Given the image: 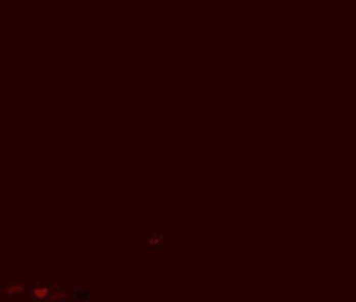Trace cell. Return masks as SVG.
<instances>
[{
    "label": "cell",
    "mask_w": 356,
    "mask_h": 302,
    "mask_svg": "<svg viewBox=\"0 0 356 302\" xmlns=\"http://www.w3.org/2000/svg\"><path fill=\"white\" fill-rule=\"evenodd\" d=\"M148 247L151 248L153 252H158V250L164 248V226H162V222H158V221L149 222Z\"/></svg>",
    "instance_id": "1"
},
{
    "label": "cell",
    "mask_w": 356,
    "mask_h": 302,
    "mask_svg": "<svg viewBox=\"0 0 356 302\" xmlns=\"http://www.w3.org/2000/svg\"><path fill=\"white\" fill-rule=\"evenodd\" d=\"M50 287L53 283L49 282H35L30 287H27V293L30 297V300H37V302H47L50 293Z\"/></svg>",
    "instance_id": "2"
},
{
    "label": "cell",
    "mask_w": 356,
    "mask_h": 302,
    "mask_svg": "<svg viewBox=\"0 0 356 302\" xmlns=\"http://www.w3.org/2000/svg\"><path fill=\"white\" fill-rule=\"evenodd\" d=\"M71 288H73V285H71V283L54 282L53 287H50V293H49V299H47V302H63V300L70 299Z\"/></svg>",
    "instance_id": "3"
},
{
    "label": "cell",
    "mask_w": 356,
    "mask_h": 302,
    "mask_svg": "<svg viewBox=\"0 0 356 302\" xmlns=\"http://www.w3.org/2000/svg\"><path fill=\"white\" fill-rule=\"evenodd\" d=\"M0 292L9 297H21L27 293V285L23 282H18V280H12V282H6L0 285Z\"/></svg>",
    "instance_id": "4"
},
{
    "label": "cell",
    "mask_w": 356,
    "mask_h": 302,
    "mask_svg": "<svg viewBox=\"0 0 356 302\" xmlns=\"http://www.w3.org/2000/svg\"><path fill=\"white\" fill-rule=\"evenodd\" d=\"M71 300L73 302H89L91 300V288L87 285H75L71 288Z\"/></svg>",
    "instance_id": "5"
},
{
    "label": "cell",
    "mask_w": 356,
    "mask_h": 302,
    "mask_svg": "<svg viewBox=\"0 0 356 302\" xmlns=\"http://www.w3.org/2000/svg\"><path fill=\"white\" fill-rule=\"evenodd\" d=\"M63 302H73V300H71V299H66V300H63Z\"/></svg>",
    "instance_id": "6"
}]
</instances>
